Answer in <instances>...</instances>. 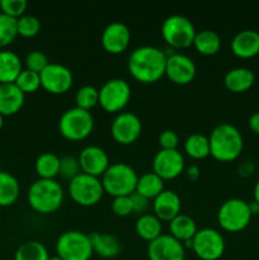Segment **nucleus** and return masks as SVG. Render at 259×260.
Here are the masks:
<instances>
[{"instance_id": "f704fd0d", "label": "nucleus", "mask_w": 259, "mask_h": 260, "mask_svg": "<svg viewBox=\"0 0 259 260\" xmlns=\"http://www.w3.org/2000/svg\"><path fill=\"white\" fill-rule=\"evenodd\" d=\"M14 84L24 94L35 93L38 88H41L40 74L28 70V69H23Z\"/></svg>"}, {"instance_id": "de8ad7c7", "label": "nucleus", "mask_w": 259, "mask_h": 260, "mask_svg": "<svg viewBox=\"0 0 259 260\" xmlns=\"http://www.w3.org/2000/svg\"><path fill=\"white\" fill-rule=\"evenodd\" d=\"M3 124H4V117H3L2 114H0V129L3 128Z\"/></svg>"}, {"instance_id": "09e8293b", "label": "nucleus", "mask_w": 259, "mask_h": 260, "mask_svg": "<svg viewBox=\"0 0 259 260\" xmlns=\"http://www.w3.org/2000/svg\"><path fill=\"white\" fill-rule=\"evenodd\" d=\"M48 260H63V259H61L60 256L56 255V256H50V259H48Z\"/></svg>"}, {"instance_id": "c9c22d12", "label": "nucleus", "mask_w": 259, "mask_h": 260, "mask_svg": "<svg viewBox=\"0 0 259 260\" xmlns=\"http://www.w3.org/2000/svg\"><path fill=\"white\" fill-rule=\"evenodd\" d=\"M18 35L22 37H35L41 29V22L36 15L24 14L17 19Z\"/></svg>"}, {"instance_id": "c756f323", "label": "nucleus", "mask_w": 259, "mask_h": 260, "mask_svg": "<svg viewBox=\"0 0 259 260\" xmlns=\"http://www.w3.org/2000/svg\"><path fill=\"white\" fill-rule=\"evenodd\" d=\"M35 169L41 179H55L60 173V157L53 152H42L36 159Z\"/></svg>"}, {"instance_id": "72a5a7b5", "label": "nucleus", "mask_w": 259, "mask_h": 260, "mask_svg": "<svg viewBox=\"0 0 259 260\" xmlns=\"http://www.w3.org/2000/svg\"><path fill=\"white\" fill-rule=\"evenodd\" d=\"M17 19L0 12V48L9 46L17 38Z\"/></svg>"}, {"instance_id": "ddd939ff", "label": "nucleus", "mask_w": 259, "mask_h": 260, "mask_svg": "<svg viewBox=\"0 0 259 260\" xmlns=\"http://www.w3.org/2000/svg\"><path fill=\"white\" fill-rule=\"evenodd\" d=\"M141 131V119L132 112H121L114 117L111 124L112 137L122 145H130L136 141Z\"/></svg>"}, {"instance_id": "473e14b6", "label": "nucleus", "mask_w": 259, "mask_h": 260, "mask_svg": "<svg viewBox=\"0 0 259 260\" xmlns=\"http://www.w3.org/2000/svg\"><path fill=\"white\" fill-rule=\"evenodd\" d=\"M75 103L78 108L90 111L99 103V90L93 85H84L76 91Z\"/></svg>"}, {"instance_id": "58836bf2", "label": "nucleus", "mask_w": 259, "mask_h": 260, "mask_svg": "<svg viewBox=\"0 0 259 260\" xmlns=\"http://www.w3.org/2000/svg\"><path fill=\"white\" fill-rule=\"evenodd\" d=\"M27 7L28 4L25 0H0V9L3 14L15 19L25 14Z\"/></svg>"}, {"instance_id": "c03bdc74", "label": "nucleus", "mask_w": 259, "mask_h": 260, "mask_svg": "<svg viewBox=\"0 0 259 260\" xmlns=\"http://www.w3.org/2000/svg\"><path fill=\"white\" fill-rule=\"evenodd\" d=\"M187 175L192 182L193 180H197L198 177H200V169H198L197 165L196 164L190 165V167L187 169Z\"/></svg>"}, {"instance_id": "4468645a", "label": "nucleus", "mask_w": 259, "mask_h": 260, "mask_svg": "<svg viewBox=\"0 0 259 260\" xmlns=\"http://www.w3.org/2000/svg\"><path fill=\"white\" fill-rule=\"evenodd\" d=\"M185 167L184 156L178 149H160L152 159V172L163 180L179 177Z\"/></svg>"}, {"instance_id": "6ab92c4d", "label": "nucleus", "mask_w": 259, "mask_h": 260, "mask_svg": "<svg viewBox=\"0 0 259 260\" xmlns=\"http://www.w3.org/2000/svg\"><path fill=\"white\" fill-rule=\"evenodd\" d=\"M182 208V200L179 194L174 190L164 189L157 197L154 198L152 202V210L154 215L159 218L160 221H170L180 213Z\"/></svg>"}, {"instance_id": "2eb2a0df", "label": "nucleus", "mask_w": 259, "mask_h": 260, "mask_svg": "<svg viewBox=\"0 0 259 260\" xmlns=\"http://www.w3.org/2000/svg\"><path fill=\"white\" fill-rule=\"evenodd\" d=\"M149 260H184L185 248L182 241L170 234H161L147 245Z\"/></svg>"}, {"instance_id": "37998d69", "label": "nucleus", "mask_w": 259, "mask_h": 260, "mask_svg": "<svg viewBox=\"0 0 259 260\" xmlns=\"http://www.w3.org/2000/svg\"><path fill=\"white\" fill-rule=\"evenodd\" d=\"M248 124L249 128H250L254 134L259 135V112H255V113H253L249 117Z\"/></svg>"}, {"instance_id": "0eeeda50", "label": "nucleus", "mask_w": 259, "mask_h": 260, "mask_svg": "<svg viewBox=\"0 0 259 260\" xmlns=\"http://www.w3.org/2000/svg\"><path fill=\"white\" fill-rule=\"evenodd\" d=\"M251 216L249 203L240 198L226 200L217 211L218 225L229 233L243 231L250 223Z\"/></svg>"}, {"instance_id": "7c9ffc66", "label": "nucleus", "mask_w": 259, "mask_h": 260, "mask_svg": "<svg viewBox=\"0 0 259 260\" xmlns=\"http://www.w3.org/2000/svg\"><path fill=\"white\" fill-rule=\"evenodd\" d=\"M184 151L192 159H205L210 155V140L202 134H192L185 139Z\"/></svg>"}, {"instance_id": "412c9836", "label": "nucleus", "mask_w": 259, "mask_h": 260, "mask_svg": "<svg viewBox=\"0 0 259 260\" xmlns=\"http://www.w3.org/2000/svg\"><path fill=\"white\" fill-rule=\"evenodd\" d=\"M25 94L12 84H0V114L13 116L18 113L24 104Z\"/></svg>"}, {"instance_id": "9b49d317", "label": "nucleus", "mask_w": 259, "mask_h": 260, "mask_svg": "<svg viewBox=\"0 0 259 260\" xmlns=\"http://www.w3.org/2000/svg\"><path fill=\"white\" fill-rule=\"evenodd\" d=\"M225 239L215 229H201L192 239V249L202 260H218L225 253Z\"/></svg>"}, {"instance_id": "c85d7f7f", "label": "nucleus", "mask_w": 259, "mask_h": 260, "mask_svg": "<svg viewBox=\"0 0 259 260\" xmlns=\"http://www.w3.org/2000/svg\"><path fill=\"white\" fill-rule=\"evenodd\" d=\"M163 190H164V180L159 175L155 174L154 172H151L140 175L135 192L140 193L147 200H154Z\"/></svg>"}, {"instance_id": "aec40b11", "label": "nucleus", "mask_w": 259, "mask_h": 260, "mask_svg": "<svg viewBox=\"0 0 259 260\" xmlns=\"http://www.w3.org/2000/svg\"><path fill=\"white\" fill-rule=\"evenodd\" d=\"M231 51L240 58H251L259 53V32L254 29L240 30L231 40Z\"/></svg>"}, {"instance_id": "4be33fe9", "label": "nucleus", "mask_w": 259, "mask_h": 260, "mask_svg": "<svg viewBox=\"0 0 259 260\" xmlns=\"http://www.w3.org/2000/svg\"><path fill=\"white\" fill-rule=\"evenodd\" d=\"M255 75L250 69L235 68L226 73L223 84L233 93H244L253 86Z\"/></svg>"}, {"instance_id": "7ed1b4c3", "label": "nucleus", "mask_w": 259, "mask_h": 260, "mask_svg": "<svg viewBox=\"0 0 259 260\" xmlns=\"http://www.w3.org/2000/svg\"><path fill=\"white\" fill-rule=\"evenodd\" d=\"M28 203L40 213H52L63 202L62 185L56 179H37L28 189Z\"/></svg>"}, {"instance_id": "39448f33", "label": "nucleus", "mask_w": 259, "mask_h": 260, "mask_svg": "<svg viewBox=\"0 0 259 260\" xmlns=\"http://www.w3.org/2000/svg\"><path fill=\"white\" fill-rule=\"evenodd\" d=\"M94 128V118L90 111L73 107L66 109L58 119V129L65 139L71 141L84 140Z\"/></svg>"}, {"instance_id": "a18cd8bd", "label": "nucleus", "mask_w": 259, "mask_h": 260, "mask_svg": "<svg viewBox=\"0 0 259 260\" xmlns=\"http://www.w3.org/2000/svg\"><path fill=\"white\" fill-rule=\"evenodd\" d=\"M249 207H250L251 215H255V213H259V205L255 202V201H253V202L249 203Z\"/></svg>"}, {"instance_id": "a878e982", "label": "nucleus", "mask_w": 259, "mask_h": 260, "mask_svg": "<svg viewBox=\"0 0 259 260\" xmlns=\"http://www.w3.org/2000/svg\"><path fill=\"white\" fill-rule=\"evenodd\" d=\"M169 230L170 235L184 243V241L192 240L195 238L198 229L196 225V221L190 216L179 213L169 222Z\"/></svg>"}, {"instance_id": "f03ea898", "label": "nucleus", "mask_w": 259, "mask_h": 260, "mask_svg": "<svg viewBox=\"0 0 259 260\" xmlns=\"http://www.w3.org/2000/svg\"><path fill=\"white\" fill-rule=\"evenodd\" d=\"M210 155L220 161H233L240 156L244 147L241 132L231 123H221L211 131Z\"/></svg>"}, {"instance_id": "79ce46f5", "label": "nucleus", "mask_w": 259, "mask_h": 260, "mask_svg": "<svg viewBox=\"0 0 259 260\" xmlns=\"http://www.w3.org/2000/svg\"><path fill=\"white\" fill-rule=\"evenodd\" d=\"M130 200H131L132 211H134V212L141 213V215L146 213L150 200H147L146 197H144V196H141L137 192L131 193V194H130Z\"/></svg>"}, {"instance_id": "f3484780", "label": "nucleus", "mask_w": 259, "mask_h": 260, "mask_svg": "<svg viewBox=\"0 0 259 260\" xmlns=\"http://www.w3.org/2000/svg\"><path fill=\"white\" fill-rule=\"evenodd\" d=\"M78 159L81 172L98 178H101L111 165L107 152L96 145H88L84 147Z\"/></svg>"}, {"instance_id": "a19ab883", "label": "nucleus", "mask_w": 259, "mask_h": 260, "mask_svg": "<svg viewBox=\"0 0 259 260\" xmlns=\"http://www.w3.org/2000/svg\"><path fill=\"white\" fill-rule=\"evenodd\" d=\"M178 144H179V136H178L177 132L173 131V129H164V131L159 135V145L161 149H177Z\"/></svg>"}, {"instance_id": "4c0bfd02", "label": "nucleus", "mask_w": 259, "mask_h": 260, "mask_svg": "<svg viewBox=\"0 0 259 260\" xmlns=\"http://www.w3.org/2000/svg\"><path fill=\"white\" fill-rule=\"evenodd\" d=\"M24 63L25 69L40 74L50 63V61H48L47 55L43 51L33 50L29 53H27V56L24 58Z\"/></svg>"}, {"instance_id": "2f4dec72", "label": "nucleus", "mask_w": 259, "mask_h": 260, "mask_svg": "<svg viewBox=\"0 0 259 260\" xmlns=\"http://www.w3.org/2000/svg\"><path fill=\"white\" fill-rule=\"evenodd\" d=\"M48 251L42 243L36 240L25 241L14 254V260H48Z\"/></svg>"}, {"instance_id": "e433bc0d", "label": "nucleus", "mask_w": 259, "mask_h": 260, "mask_svg": "<svg viewBox=\"0 0 259 260\" xmlns=\"http://www.w3.org/2000/svg\"><path fill=\"white\" fill-rule=\"evenodd\" d=\"M80 173V162H79L78 157L71 156V155L60 157V173H58V175H61L65 179L71 180Z\"/></svg>"}, {"instance_id": "cd10ccee", "label": "nucleus", "mask_w": 259, "mask_h": 260, "mask_svg": "<svg viewBox=\"0 0 259 260\" xmlns=\"http://www.w3.org/2000/svg\"><path fill=\"white\" fill-rule=\"evenodd\" d=\"M193 46L202 55H215L221 48V37L216 30L202 29L196 33Z\"/></svg>"}, {"instance_id": "49530a36", "label": "nucleus", "mask_w": 259, "mask_h": 260, "mask_svg": "<svg viewBox=\"0 0 259 260\" xmlns=\"http://www.w3.org/2000/svg\"><path fill=\"white\" fill-rule=\"evenodd\" d=\"M254 201L259 205V179L255 183V187H254Z\"/></svg>"}, {"instance_id": "ea45409f", "label": "nucleus", "mask_w": 259, "mask_h": 260, "mask_svg": "<svg viewBox=\"0 0 259 260\" xmlns=\"http://www.w3.org/2000/svg\"><path fill=\"white\" fill-rule=\"evenodd\" d=\"M112 211L114 215L119 217H126L130 213H132V203L130 200V196H121V197H114L112 201Z\"/></svg>"}, {"instance_id": "20e7f679", "label": "nucleus", "mask_w": 259, "mask_h": 260, "mask_svg": "<svg viewBox=\"0 0 259 260\" xmlns=\"http://www.w3.org/2000/svg\"><path fill=\"white\" fill-rule=\"evenodd\" d=\"M139 175L131 165L126 162H114L102 175L101 180L104 192L109 193L112 197L130 196L136 190Z\"/></svg>"}, {"instance_id": "dca6fc26", "label": "nucleus", "mask_w": 259, "mask_h": 260, "mask_svg": "<svg viewBox=\"0 0 259 260\" xmlns=\"http://www.w3.org/2000/svg\"><path fill=\"white\" fill-rule=\"evenodd\" d=\"M197 68L189 56L183 53H173L168 56L165 65V75L175 84L185 85L193 81Z\"/></svg>"}, {"instance_id": "bb28decb", "label": "nucleus", "mask_w": 259, "mask_h": 260, "mask_svg": "<svg viewBox=\"0 0 259 260\" xmlns=\"http://www.w3.org/2000/svg\"><path fill=\"white\" fill-rule=\"evenodd\" d=\"M20 185L17 178L8 172L0 170V207H8L17 202Z\"/></svg>"}, {"instance_id": "f257e3e1", "label": "nucleus", "mask_w": 259, "mask_h": 260, "mask_svg": "<svg viewBox=\"0 0 259 260\" xmlns=\"http://www.w3.org/2000/svg\"><path fill=\"white\" fill-rule=\"evenodd\" d=\"M168 56L155 46H140L128 56L127 68L137 81L151 84L165 75Z\"/></svg>"}, {"instance_id": "b1692460", "label": "nucleus", "mask_w": 259, "mask_h": 260, "mask_svg": "<svg viewBox=\"0 0 259 260\" xmlns=\"http://www.w3.org/2000/svg\"><path fill=\"white\" fill-rule=\"evenodd\" d=\"M89 238H90L93 251L102 258H114L121 251V241L112 234L90 233Z\"/></svg>"}, {"instance_id": "5701e85b", "label": "nucleus", "mask_w": 259, "mask_h": 260, "mask_svg": "<svg viewBox=\"0 0 259 260\" xmlns=\"http://www.w3.org/2000/svg\"><path fill=\"white\" fill-rule=\"evenodd\" d=\"M22 70V60L17 53L9 50L0 51V84L15 83Z\"/></svg>"}, {"instance_id": "9d476101", "label": "nucleus", "mask_w": 259, "mask_h": 260, "mask_svg": "<svg viewBox=\"0 0 259 260\" xmlns=\"http://www.w3.org/2000/svg\"><path fill=\"white\" fill-rule=\"evenodd\" d=\"M131 99V86L124 79L107 80L99 89V104L107 112H121Z\"/></svg>"}, {"instance_id": "a211bd4d", "label": "nucleus", "mask_w": 259, "mask_h": 260, "mask_svg": "<svg viewBox=\"0 0 259 260\" xmlns=\"http://www.w3.org/2000/svg\"><path fill=\"white\" fill-rule=\"evenodd\" d=\"M131 32L127 24L122 22H112L102 33V46L109 53H122L130 45Z\"/></svg>"}, {"instance_id": "6e6552de", "label": "nucleus", "mask_w": 259, "mask_h": 260, "mask_svg": "<svg viewBox=\"0 0 259 260\" xmlns=\"http://www.w3.org/2000/svg\"><path fill=\"white\" fill-rule=\"evenodd\" d=\"M196 33L195 24L184 15H169L161 24L163 38L168 45L175 48H185L193 45Z\"/></svg>"}, {"instance_id": "393cba45", "label": "nucleus", "mask_w": 259, "mask_h": 260, "mask_svg": "<svg viewBox=\"0 0 259 260\" xmlns=\"http://www.w3.org/2000/svg\"><path fill=\"white\" fill-rule=\"evenodd\" d=\"M136 234L146 241H152L163 234L161 221L154 213H144L140 215L135 223Z\"/></svg>"}, {"instance_id": "423d86ee", "label": "nucleus", "mask_w": 259, "mask_h": 260, "mask_svg": "<svg viewBox=\"0 0 259 260\" xmlns=\"http://www.w3.org/2000/svg\"><path fill=\"white\" fill-rule=\"evenodd\" d=\"M56 253L63 260H89L94 251L88 234L69 230L58 236L56 241Z\"/></svg>"}, {"instance_id": "1a4fd4ad", "label": "nucleus", "mask_w": 259, "mask_h": 260, "mask_svg": "<svg viewBox=\"0 0 259 260\" xmlns=\"http://www.w3.org/2000/svg\"><path fill=\"white\" fill-rule=\"evenodd\" d=\"M69 194L75 203L89 207L102 200L104 188L101 178L81 172L69 182Z\"/></svg>"}, {"instance_id": "f8f14e48", "label": "nucleus", "mask_w": 259, "mask_h": 260, "mask_svg": "<svg viewBox=\"0 0 259 260\" xmlns=\"http://www.w3.org/2000/svg\"><path fill=\"white\" fill-rule=\"evenodd\" d=\"M41 86L48 93L63 94L73 86V73L65 65L50 62L40 73Z\"/></svg>"}]
</instances>
